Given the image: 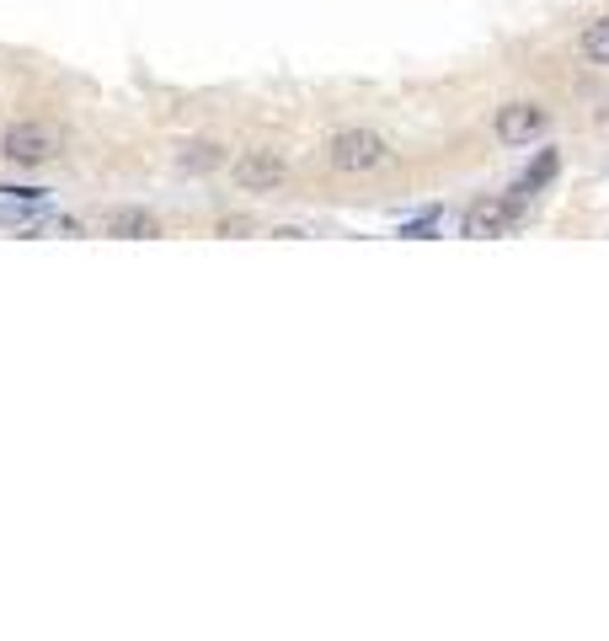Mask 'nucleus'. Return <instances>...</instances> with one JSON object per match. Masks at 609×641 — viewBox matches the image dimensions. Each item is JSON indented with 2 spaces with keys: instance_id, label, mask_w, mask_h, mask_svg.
Here are the masks:
<instances>
[{
  "instance_id": "f257e3e1",
  "label": "nucleus",
  "mask_w": 609,
  "mask_h": 641,
  "mask_svg": "<svg viewBox=\"0 0 609 641\" xmlns=\"http://www.w3.org/2000/svg\"><path fill=\"white\" fill-rule=\"evenodd\" d=\"M391 161V144L369 129H342L337 140L326 144V166L342 172V177H363V172H380Z\"/></svg>"
},
{
  "instance_id": "f03ea898",
  "label": "nucleus",
  "mask_w": 609,
  "mask_h": 641,
  "mask_svg": "<svg viewBox=\"0 0 609 641\" xmlns=\"http://www.w3.org/2000/svg\"><path fill=\"white\" fill-rule=\"evenodd\" d=\"M59 150H65V134L54 123H11L0 140V155L11 166H48V161H59Z\"/></svg>"
},
{
  "instance_id": "7ed1b4c3",
  "label": "nucleus",
  "mask_w": 609,
  "mask_h": 641,
  "mask_svg": "<svg viewBox=\"0 0 609 641\" xmlns=\"http://www.w3.org/2000/svg\"><path fill=\"white\" fill-rule=\"evenodd\" d=\"M519 225H524V198L519 193H487V198H476L466 209L470 241H498V236L519 230Z\"/></svg>"
},
{
  "instance_id": "20e7f679",
  "label": "nucleus",
  "mask_w": 609,
  "mask_h": 641,
  "mask_svg": "<svg viewBox=\"0 0 609 641\" xmlns=\"http://www.w3.org/2000/svg\"><path fill=\"white\" fill-rule=\"evenodd\" d=\"M284 177H289V161L279 150H247L236 161V187L241 193H273V187H284Z\"/></svg>"
},
{
  "instance_id": "39448f33",
  "label": "nucleus",
  "mask_w": 609,
  "mask_h": 641,
  "mask_svg": "<svg viewBox=\"0 0 609 641\" xmlns=\"http://www.w3.org/2000/svg\"><path fill=\"white\" fill-rule=\"evenodd\" d=\"M551 129V112L540 102H508L498 107V140L502 144H530Z\"/></svg>"
},
{
  "instance_id": "423d86ee",
  "label": "nucleus",
  "mask_w": 609,
  "mask_h": 641,
  "mask_svg": "<svg viewBox=\"0 0 609 641\" xmlns=\"http://www.w3.org/2000/svg\"><path fill=\"white\" fill-rule=\"evenodd\" d=\"M108 236H118V241H155V236H161V219L150 209H112Z\"/></svg>"
},
{
  "instance_id": "0eeeda50",
  "label": "nucleus",
  "mask_w": 609,
  "mask_h": 641,
  "mask_svg": "<svg viewBox=\"0 0 609 641\" xmlns=\"http://www.w3.org/2000/svg\"><path fill=\"white\" fill-rule=\"evenodd\" d=\"M583 59H588V65H605V70H609V17H599V22L583 33Z\"/></svg>"
},
{
  "instance_id": "6e6552de",
  "label": "nucleus",
  "mask_w": 609,
  "mask_h": 641,
  "mask_svg": "<svg viewBox=\"0 0 609 641\" xmlns=\"http://www.w3.org/2000/svg\"><path fill=\"white\" fill-rule=\"evenodd\" d=\"M219 161H225V155H219V144H187V150L177 155L182 172H215Z\"/></svg>"
},
{
  "instance_id": "1a4fd4ad",
  "label": "nucleus",
  "mask_w": 609,
  "mask_h": 641,
  "mask_svg": "<svg viewBox=\"0 0 609 641\" xmlns=\"http://www.w3.org/2000/svg\"><path fill=\"white\" fill-rule=\"evenodd\" d=\"M556 177V150H545V155H540L535 166H530V177L519 182V187H513V193H519V198H530V193H535L540 182H551Z\"/></svg>"
},
{
  "instance_id": "9d476101",
  "label": "nucleus",
  "mask_w": 609,
  "mask_h": 641,
  "mask_svg": "<svg viewBox=\"0 0 609 641\" xmlns=\"http://www.w3.org/2000/svg\"><path fill=\"white\" fill-rule=\"evenodd\" d=\"M401 236H417V241H433V214H428V219H417V225H406Z\"/></svg>"
}]
</instances>
